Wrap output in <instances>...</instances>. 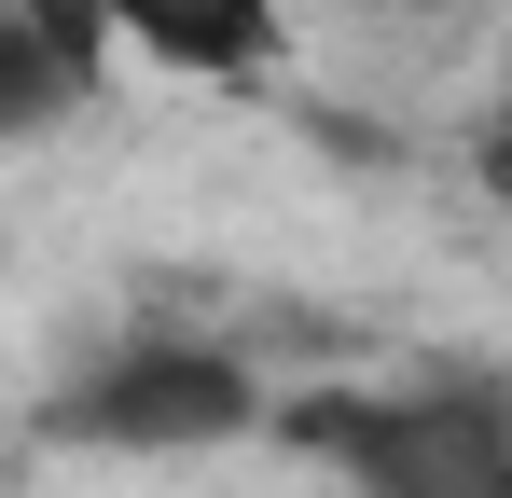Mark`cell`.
Returning a JSON list of instances; mask_svg holds the SVG:
<instances>
[{
	"label": "cell",
	"instance_id": "6da1fadb",
	"mask_svg": "<svg viewBox=\"0 0 512 498\" xmlns=\"http://www.w3.org/2000/svg\"><path fill=\"white\" fill-rule=\"evenodd\" d=\"M263 443L319 457L346 498H512V374H346L291 388Z\"/></svg>",
	"mask_w": 512,
	"mask_h": 498
},
{
	"label": "cell",
	"instance_id": "7a4b0ae2",
	"mask_svg": "<svg viewBox=\"0 0 512 498\" xmlns=\"http://www.w3.org/2000/svg\"><path fill=\"white\" fill-rule=\"evenodd\" d=\"M263 415H277V388L222 332H125V346H97L42 402V443H84V457H222V443H263Z\"/></svg>",
	"mask_w": 512,
	"mask_h": 498
},
{
	"label": "cell",
	"instance_id": "3957f363",
	"mask_svg": "<svg viewBox=\"0 0 512 498\" xmlns=\"http://www.w3.org/2000/svg\"><path fill=\"white\" fill-rule=\"evenodd\" d=\"M97 28H111L125 56L180 70V83H263L277 56H291L277 0H97Z\"/></svg>",
	"mask_w": 512,
	"mask_h": 498
},
{
	"label": "cell",
	"instance_id": "277c9868",
	"mask_svg": "<svg viewBox=\"0 0 512 498\" xmlns=\"http://www.w3.org/2000/svg\"><path fill=\"white\" fill-rule=\"evenodd\" d=\"M84 83H97V70H70V56H56V42H42V28H28V14L0 0V153L56 139V125L84 111Z\"/></svg>",
	"mask_w": 512,
	"mask_h": 498
},
{
	"label": "cell",
	"instance_id": "5b68a950",
	"mask_svg": "<svg viewBox=\"0 0 512 498\" xmlns=\"http://www.w3.org/2000/svg\"><path fill=\"white\" fill-rule=\"evenodd\" d=\"M14 14H28V28H42V42H56L70 70H97V56H111V28H97V0H14Z\"/></svg>",
	"mask_w": 512,
	"mask_h": 498
},
{
	"label": "cell",
	"instance_id": "8992f818",
	"mask_svg": "<svg viewBox=\"0 0 512 498\" xmlns=\"http://www.w3.org/2000/svg\"><path fill=\"white\" fill-rule=\"evenodd\" d=\"M471 194H485V208H512V97L471 125Z\"/></svg>",
	"mask_w": 512,
	"mask_h": 498
},
{
	"label": "cell",
	"instance_id": "52a82bcc",
	"mask_svg": "<svg viewBox=\"0 0 512 498\" xmlns=\"http://www.w3.org/2000/svg\"><path fill=\"white\" fill-rule=\"evenodd\" d=\"M374 14H457V0H374Z\"/></svg>",
	"mask_w": 512,
	"mask_h": 498
}]
</instances>
